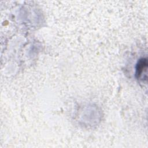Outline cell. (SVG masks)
<instances>
[{"label": "cell", "instance_id": "1", "mask_svg": "<svg viewBox=\"0 0 148 148\" xmlns=\"http://www.w3.org/2000/svg\"><path fill=\"white\" fill-rule=\"evenodd\" d=\"M147 64V60L146 58H142L138 61L136 65L135 72V76L138 79L143 78L144 74L146 75Z\"/></svg>", "mask_w": 148, "mask_h": 148}]
</instances>
